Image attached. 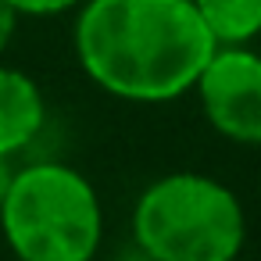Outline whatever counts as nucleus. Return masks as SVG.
<instances>
[{
  "instance_id": "nucleus-1",
  "label": "nucleus",
  "mask_w": 261,
  "mask_h": 261,
  "mask_svg": "<svg viewBox=\"0 0 261 261\" xmlns=\"http://www.w3.org/2000/svg\"><path fill=\"white\" fill-rule=\"evenodd\" d=\"M218 40L193 0H83L75 58L111 97L165 104L193 90Z\"/></svg>"
},
{
  "instance_id": "nucleus-2",
  "label": "nucleus",
  "mask_w": 261,
  "mask_h": 261,
  "mask_svg": "<svg viewBox=\"0 0 261 261\" xmlns=\"http://www.w3.org/2000/svg\"><path fill=\"white\" fill-rule=\"evenodd\" d=\"M0 229L18 261H93L104 232L100 197L72 165L36 161L15 172Z\"/></svg>"
},
{
  "instance_id": "nucleus-3",
  "label": "nucleus",
  "mask_w": 261,
  "mask_h": 261,
  "mask_svg": "<svg viewBox=\"0 0 261 261\" xmlns=\"http://www.w3.org/2000/svg\"><path fill=\"white\" fill-rule=\"evenodd\" d=\"M133 236L150 261H236L247 218L225 182L200 172H172L140 193Z\"/></svg>"
},
{
  "instance_id": "nucleus-4",
  "label": "nucleus",
  "mask_w": 261,
  "mask_h": 261,
  "mask_svg": "<svg viewBox=\"0 0 261 261\" xmlns=\"http://www.w3.org/2000/svg\"><path fill=\"white\" fill-rule=\"evenodd\" d=\"M193 90L215 133L232 143H261V54L247 43H218Z\"/></svg>"
},
{
  "instance_id": "nucleus-5",
  "label": "nucleus",
  "mask_w": 261,
  "mask_h": 261,
  "mask_svg": "<svg viewBox=\"0 0 261 261\" xmlns=\"http://www.w3.org/2000/svg\"><path fill=\"white\" fill-rule=\"evenodd\" d=\"M43 118L47 104L40 86L25 72L0 65V154L15 158L18 150H25L40 136Z\"/></svg>"
},
{
  "instance_id": "nucleus-6",
  "label": "nucleus",
  "mask_w": 261,
  "mask_h": 261,
  "mask_svg": "<svg viewBox=\"0 0 261 261\" xmlns=\"http://www.w3.org/2000/svg\"><path fill=\"white\" fill-rule=\"evenodd\" d=\"M218 43H250L261 33V0H193Z\"/></svg>"
},
{
  "instance_id": "nucleus-7",
  "label": "nucleus",
  "mask_w": 261,
  "mask_h": 261,
  "mask_svg": "<svg viewBox=\"0 0 261 261\" xmlns=\"http://www.w3.org/2000/svg\"><path fill=\"white\" fill-rule=\"evenodd\" d=\"M8 4H11L18 15H29V18H47V15H61V11L79 8L83 0H8Z\"/></svg>"
},
{
  "instance_id": "nucleus-8",
  "label": "nucleus",
  "mask_w": 261,
  "mask_h": 261,
  "mask_svg": "<svg viewBox=\"0 0 261 261\" xmlns=\"http://www.w3.org/2000/svg\"><path fill=\"white\" fill-rule=\"evenodd\" d=\"M15 29H18V11L8 4V0H0V54L8 50V43H11V36H15Z\"/></svg>"
},
{
  "instance_id": "nucleus-9",
  "label": "nucleus",
  "mask_w": 261,
  "mask_h": 261,
  "mask_svg": "<svg viewBox=\"0 0 261 261\" xmlns=\"http://www.w3.org/2000/svg\"><path fill=\"white\" fill-rule=\"evenodd\" d=\"M11 179H15V168H11V158L0 154V204H4L8 190H11Z\"/></svg>"
}]
</instances>
